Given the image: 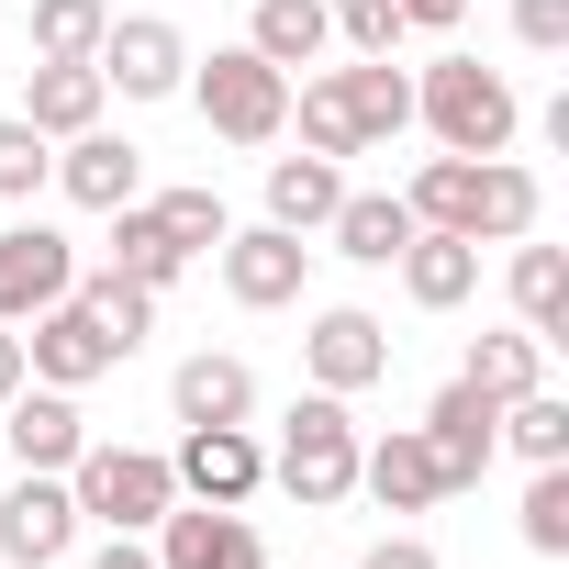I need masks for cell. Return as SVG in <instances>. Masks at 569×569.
<instances>
[{
  "instance_id": "1",
  "label": "cell",
  "mask_w": 569,
  "mask_h": 569,
  "mask_svg": "<svg viewBox=\"0 0 569 569\" xmlns=\"http://www.w3.org/2000/svg\"><path fill=\"white\" fill-rule=\"evenodd\" d=\"M536 168H513V157H425L413 168V190H402V212L413 223H436V234H469V246H513V234H536Z\"/></svg>"
},
{
  "instance_id": "2",
  "label": "cell",
  "mask_w": 569,
  "mask_h": 569,
  "mask_svg": "<svg viewBox=\"0 0 569 569\" xmlns=\"http://www.w3.org/2000/svg\"><path fill=\"white\" fill-rule=\"evenodd\" d=\"M413 123H425L447 157H502L513 123H525V101H513L502 68H480V57H436V68L413 79Z\"/></svg>"
},
{
  "instance_id": "3",
  "label": "cell",
  "mask_w": 569,
  "mask_h": 569,
  "mask_svg": "<svg viewBox=\"0 0 569 569\" xmlns=\"http://www.w3.org/2000/svg\"><path fill=\"white\" fill-rule=\"evenodd\" d=\"M268 480L291 491L302 513H325V502L358 491V425H347V391H302V402H291V425H279V447H268Z\"/></svg>"
},
{
  "instance_id": "4",
  "label": "cell",
  "mask_w": 569,
  "mask_h": 569,
  "mask_svg": "<svg viewBox=\"0 0 569 569\" xmlns=\"http://www.w3.org/2000/svg\"><path fill=\"white\" fill-rule=\"evenodd\" d=\"M190 101H201V123H212L223 146H279V134H291V79H279L257 46L190 57Z\"/></svg>"
},
{
  "instance_id": "5",
  "label": "cell",
  "mask_w": 569,
  "mask_h": 569,
  "mask_svg": "<svg viewBox=\"0 0 569 569\" xmlns=\"http://www.w3.org/2000/svg\"><path fill=\"white\" fill-rule=\"evenodd\" d=\"M68 491H79V525H112V536H146V525H157V513L179 502V469H168L157 447H79Z\"/></svg>"
},
{
  "instance_id": "6",
  "label": "cell",
  "mask_w": 569,
  "mask_h": 569,
  "mask_svg": "<svg viewBox=\"0 0 569 569\" xmlns=\"http://www.w3.org/2000/svg\"><path fill=\"white\" fill-rule=\"evenodd\" d=\"M101 369H123V347L101 336V313L68 291V302H46L34 325H23V380H46V391H90Z\"/></svg>"
},
{
  "instance_id": "7",
  "label": "cell",
  "mask_w": 569,
  "mask_h": 569,
  "mask_svg": "<svg viewBox=\"0 0 569 569\" xmlns=\"http://www.w3.org/2000/svg\"><path fill=\"white\" fill-rule=\"evenodd\" d=\"M79 547V491H68V469H23L12 491H0V558L12 569H57Z\"/></svg>"
},
{
  "instance_id": "8",
  "label": "cell",
  "mask_w": 569,
  "mask_h": 569,
  "mask_svg": "<svg viewBox=\"0 0 569 569\" xmlns=\"http://www.w3.org/2000/svg\"><path fill=\"white\" fill-rule=\"evenodd\" d=\"M90 68H101V90H123V101H179V90H190V34L157 23V12H134V23L101 34Z\"/></svg>"
},
{
  "instance_id": "9",
  "label": "cell",
  "mask_w": 569,
  "mask_h": 569,
  "mask_svg": "<svg viewBox=\"0 0 569 569\" xmlns=\"http://www.w3.org/2000/svg\"><path fill=\"white\" fill-rule=\"evenodd\" d=\"M168 469H179V502H234L246 513L268 491V447L246 425H179V458Z\"/></svg>"
},
{
  "instance_id": "10",
  "label": "cell",
  "mask_w": 569,
  "mask_h": 569,
  "mask_svg": "<svg viewBox=\"0 0 569 569\" xmlns=\"http://www.w3.org/2000/svg\"><path fill=\"white\" fill-rule=\"evenodd\" d=\"M212 257H223V291H234L246 313H279V302H302V279H313V246H302L291 223H246V234H223Z\"/></svg>"
},
{
  "instance_id": "11",
  "label": "cell",
  "mask_w": 569,
  "mask_h": 569,
  "mask_svg": "<svg viewBox=\"0 0 569 569\" xmlns=\"http://www.w3.org/2000/svg\"><path fill=\"white\" fill-rule=\"evenodd\" d=\"M79 246L57 223H0V325H34L46 302H68Z\"/></svg>"
},
{
  "instance_id": "12",
  "label": "cell",
  "mask_w": 569,
  "mask_h": 569,
  "mask_svg": "<svg viewBox=\"0 0 569 569\" xmlns=\"http://www.w3.org/2000/svg\"><path fill=\"white\" fill-rule=\"evenodd\" d=\"M157 569H268V547L234 502H168L157 513Z\"/></svg>"
},
{
  "instance_id": "13",
  "label": "cell",
  "mask_w": 569,
  "mask_h": 569,
  "mask_svg": "<svg viewBox=\"0 0 569 569\" xmlns=\"http://www.w3.org/2000/svg\"><path fill=\"white\" fill-rule=\"evenodd\" d=\"M302 369H313V391H369V380H391V325L358 313V302H336V313H313Z\"/></svg>"
},
{
  "instance_id": "14",
  "label": "cell",
  "mask_w": 569,
  "mask_h": 569,
  "mask_svg": "<svg viewBox=\"0 0 569 569\" xmlns=\"http://www.w3.org/2000/svg\"><path fill=\"white\" fill-rule=\"evenodd\" d=\"M425 447H436L447 491H480V469L502 458V402H480L469 380H447V391L425 402Z\"/></svg>"
},
{
  "instance_id": "15",
  "label": "cell",
  "mask_w": 569,
  "mask_h": 569,
  "mask_svg": "<svg viewBox=\"0 0 569 569\" xmlns=\"http://www.w3.org/2000/svg\"><path fill=\"white\" fill-rule=\"evenodd\" d=\"M0 447H12L23 469H79V447H90V425H79V391H46V380H23L12 402H0Z\"/></svg>"
},
{
  "instance_id": "16",
  "label": "cell",
  "mask_w": 569,
  "mask_h": 569,
  "mask_svg": "<svg viewBox=\"0 0 569 569\" xmlns=\"http://www.w3.org/2000/svg\"><path fill=\"white\" fill-rule=\"evenodd\" d=\"M358 491H369L380 513H425V502H447V469H436L425 425H391L380 447H358Z\"/></svg>"
},
{
  "instance_id": "17",
  "label": "cell",
  "mask_w": 569,
  "mask_h": 569,
  "mask_svg": "<svg viewBox=\"0 0 569 569\" xmlns=\"http://www.w3.org/2000/svg\"><path fill=\"white\" fill-rule=\"evenodd\" d=\"M57 190L79 201V212H123V201H146V157L123 146V134H68V157H57Z\"/></svg>"
},
{
  "instance_id": "18",
  "label": "cell",
  "mask_w": 569,
  "mask_h": 569,
  "mask_svg": "<svg viewBox=\"0 0 569 569\" xmlns=\"http://www.w3.org/2000/svg\"><path fill=\"white\" fill-rule=\"evenodd\" d=\"M101 68H79V57H34V79H23V123L46 134V146H68V134H90L101 123Z\"/></svg>"
},
{
  "instance_id": "19",
  "label": "cell",
  "mask_w": 569,
  "mask_h": 569,
  "mask_svg": "<svg viewBox=\"0 0 569 569\" xmlns=\"http://www.w3.org/2000/svg\"><path fill=\"white\" fill-rule=\"evenodd\" d=\"M168 413H179V425H246V413H257V369L223 358V347H201V358H179Z\"/></svg>"
},
{
  "instance_id": "20",
  "label": "cell",
  "mask_w": 569,
  "mask_h": 569,
  "mask_svg": "<svg viewBox=\"0 0 569 569\" xmlns=\"http://www.w3.org/2000/svg\"><path fill=\"white\" fill-rule=\"evenodd\" d=\"M391 268H402V291H413L425 313H458V302L480 291V246H469V234H436V223H413V246H402Z\"/></svg>"
},
{
  "instance_id": "21",
  "label": "cell",
  "mask_w": 569,
  "mask_h": 569,
  "mask_svg": "<svg viewBox=\"0 0 569 569\" xmlns=\"http://www.w3.org/2000/svg\"><path fill=\"white\" fill-rule=\"evenodd\" d=\"M336 201H347V168L336 157H268V223H291V234H325L336 223Z\"/></svg>"
},
{
  "instance_id": "22",
  "label": "cell",
  "mask_w": 569,
  "mask_h": 569,
  "mask_svg": "<svg viewBox=\"0 0 569 569\" xmlns=\"http://www.w3.org/2000/svg\"><path fill=\"white\" fill-rule=\"evenodd\" d=\"M325 234H336V257H358V268H391V257L413 246V212H402V190H347Z\"/></svg>"
},
{
  "instance_id": "23",
  "label": "cell",
  "mask_w": 569,
  "mask_h": 569,
  "mask_svg": "<svg viewBox=\"0 0 569 569\" xmlns=\"http://www.w3.org/2000/svg\"><path fill=\"white\" fill-rule=\"evenodd\" d=\"M513 313H525V336H536V347H558V336H569V257H558V246H536V234H513Z\"/></svg>"
},
{
  "instance_id": "24",
  "label": "cell",
  "mask_w": 569,
  "mask_h": 569,
  "mask_svg": "<svg viewBox=\"0 0 569 569\" xmlns=\"http://www.w3.org/2000/svg\"><path fill=\"white\" fill-rule=\"evenodd\" d=\"M246 46L291 79V68H313V57L336 46V23H325V0H257V12H246Z\"/></svg>"
},
{
  "instance_id": "25",
  "label": "cell",
  "mask_w": 569,
  "mask_h": 569,
  "mask_svg": "<svg viewBox=\"0 0 569 569\" xmlns=\"http://www.w3.org/2000/svg\"><path fill=\"white\" fill-rule=\"evenodd\" d=\"M336 90H347V112H358V134H369V146H391V134L413 123V79H402L391 57H358V68H336Z\"/></svg>"
},
{
  "instance_id": "26",
  "label": "cell",
  "mask_w": 569,
  "mask_h": 569,
  "mask_svg": "<svg viewBox=\"0 0 569 569\" xmlns=\"http://www.w3.org/2000/svg\"><path fill=\"white\" fill-rule=\"evenodd\" d=\"M458 380H469V391H480V402H513V391H536V380H547V347H536V336H525V325H513V336H480V347H469V369H458Z\"/></svg>"
},
{
  "instance_id": "27",
  "label": "cell",
  "mask_w": 569,
  "mask_h": 569,
  "mask_svg": "<svg viewBox=\"0 0 569 569\" xmlns=\"http://www.w3.org/2000/svg\"><path fill=\"white\" fill-rule=\"evenodd\" d=\"M68 291L101 313V336H112L123 358L146 347V325H157V291H146V279H123V268H90V279H68Z\"/></svg>"
},
{
  "instance_id": "28",
  "label": "cell",
  "mask_w": 569,
  "mask_h": 569,
  "mask_svg": "<svg viewBox=\"0 0 569 569\" xmlns=\"http://www.w3.org/2000/svg\"><path fill=\"white\" fill-rule=\"evenodd\" d=\"M101 268H123V279H146V291H168L190 257L157 234V212H146V201H123V212H112V257H101Z\"/></svg>"
},
{
  "instance_id": "29",
  "label": "cell",
  "mask_w": 569,
  "mask_h": 569,
  "mask_svg": "<svg viewBox=\"0 0 569 569\" xmlns=\"http://www.w3.org/2000/svg\"><path fill=\"white\" fill-rule=\"evenodd\" d=\"M502 447H513L525 469H547V458H569V402H558L547 380H536V391H513V402H502Z\"/></svg>"
},
{
  "instance_id": "30",
  "label": "cell",
  "mask_w": 569,
  "mask_h": 569,
  "mask_svg": "<svg viewBox=\"0 0 569 569\" xmlns=\"http://www.w3.org/2000/svg\"><path fill=\"white\" fill-rule=\"evenodd\" d=\"M146 212H157V234H168L179 257H212V246L234 234V212H223V190H157Z\"/></svg>"
},
{
  "instance_id": "31",
  "label": "cell",
  "mask_w": 569,
  "mask_h": 569,
  "mask_svg": "<svg viewBox=\"0 0 569 569\" xmlns=\"http://www.w3.org/2000/svg\"><path fill=\"white\" fill-rule=\"evenodd\" d=\"M101 34H112V12L101 0H34V57H101Z\"/></svg>"
},
{
  "instance_id": "32",
  "label": "cell",
  "mask_w": 569,
  "mask_h": 569,
  "mask_svg": "<svg viewBox=\"0 0 569 569\" xmlns=\"http://www.w3.org/2000/svg\"><path fill=\"white\" fill-rule=\"evenodd\" d=\"M525 547L536 558H569V458H547L525 480Z\"/></svg>"
},
{
  "instance_id": "33",
  "label": "cell",
  "mask_w": 569,
  "mask_h": 569,
  "mask_svg": "<svg viewBox=\"0 0 569 569\" xmlns=\"http://www.w3.org/2000/svg\"><path fill=\"white\" fill-rule=\"evenodd\" d=\"M46 179H57V146H46L23 112H0V201H34Z\"/></svg>"
},
{
  "instance_id": "34",
  "label": "cell",
  "mask_w": 569,
  "mask_h": 569,
  "mask_svg": "<svg viewBox=\"0 0 569 569\" xmlns=\"http://www.w3.org/2000/svg\"><path fill=\"white\" fill-rule=\"evenodd\" d=\"M302 146H313V157H369V134H358V112H347V90H336V79H313V90H302Z\"/></svg>"
},
{
  "instance_id": "35",
  "label": "cell",
  "mask_w": 569,
  "mask_h": 569,
  "mask_svg": "<svg viewBox=\"0 0 569 569\" xmlns=\"http://www.w3.org/2000/svg\"><path fill=\"white\" fill-rule=\"evenodd\" d=\"M325 23H336L358 57H391V46H402V0H325Z\"/></svg>"
},
{
  "instance_id": "36",
  "label": "cell",
  "mask_w": 569,
  "mask_h": 569,
  "mask_svg": "<svg viewBox=\"0 0 569 569\" xmlns=\"http://www.w3.org/2000/svg\"><path fill=\"white\" fill-rule=\"evenodd\" d=\"M513 46H536V57H569V0H513Z\"/></svg>"
},
{
  "instance_id": "37",
  "label": "cell",
  "mask_w": 569,
  "mask_h": 569,
  "mask_svg": "<svg viewBox=\"0 0 569 569\" xmlns=\"http://www.w3.org/2000/svg\"><path fill=\"white\" fill-rule=\"evenodd\" d=\"M358 569H436V547H425V536H380Z\"/></svg>"
},
{
  "instance_id": "38",
  "label": "cell",
  "mask_w": 569,
  "mask_h": 569,
  "mask_svg": "<svg viewBox=\"0 0 569 569\" xmlns=\"http://www.w3.org/2000/svg\"><path fill=\"white\" fill-rule=\"evenodd\" d=\"M458 12H469V0H402V34H447Z\"/></svg>"
},
{
  "instance_id": "39",
  "label": "cell",
  "mask_w": 569,
  "mask_h": 569,
  "mask_svg": "<svg viewBox=\"0 0 569 569\" xmlns=\"http://www.w3.org/2000/svg\"><path fill=\"white\" fill-rule=\"evenodd\" d=\"M23 391V325H0V402Z\"/></svg>"
},
{
  "instance_id": "40",
  "label": "cell",
  "mask_w": 569,
  "mask_h": 569,
  "mask_svg": "<svg viewBox=\"0 0 569 569\" xmlns=\"http://www.w3.org/2000/svg\"><path fill=\"white\" fill-rule=\"evenodd\" d=\"M90 569H157V547H134V536H112V547H101Z\"/></svg>"
}]
</instances>
